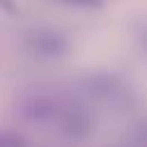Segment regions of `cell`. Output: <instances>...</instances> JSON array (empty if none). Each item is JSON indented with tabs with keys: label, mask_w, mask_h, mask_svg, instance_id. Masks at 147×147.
<instances>
[{
	"label": "cell",
	"mask_w": 147,
	"mask_h": 147,
	"mask_svg": "<svg viewBox=\"0 0 147 147\" xmlns=\"http://www.w3.org/2000/svg\"><path fill=\"white\" fill-rule=\"evenodd\" d=\"M23 44L32 55H39V57H62L69 51L67 37L51 28H37L25 32Z\"/></svg>",
	"instance_id": "1"
},
{
	"label": "cell",
	"mask_w": 147,
	"mask_h": 147,
	"mask_svg": "<svg viewBox=\"0 0 147 147\" xmlns=\"http://www.w3.org/2000/svg\"><path fill=\"white\" fill-rule=\"evenodd\" d=\"M0 147H25V140L16 133L0 131Z\"/></svg>",
	"instance_id": "2"
},
{
	"label": "cell",
	"mask_w": 147,
	"mask_h": 147,
	"mask_svg": "<svg viewBox=\"0 0 147 147\" xmlns=\"http://www.w3.org/2000/svg\"><path fill=\"white\" fill-rule=\"evenodd\" d=\"M60 5H69V7H83V9H92V7H101L103 0H53Z\"/></svg>",
	"instance_id": "3"
},
{
	"label": "cell",
	"mask_w": 147,
	"mask_h": 147,
	"mask_svg": "<svg viewBox=\"0 0 147 147\" xmlns=\"http://www.w3.org/2000/svg\"><path fill=\"white\" fill-rule=\"evenodd\" d=\"M0 9H5V11H14L16 5H14V0H0Z\"/></svg>",
	"instance_id": "4"
}]
</instances>
